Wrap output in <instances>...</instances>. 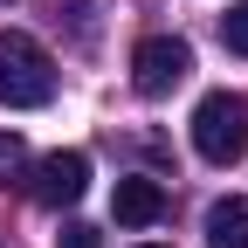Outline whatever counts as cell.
<instances>
[{
    "label": "cell",
    "instance_id": "8",
    "mask_svg": "<svg viewBox=\"0 0 248 248\" xmlns=\"http://www.w3.org/2000/svg\"><path fill=\"white\" fill-rule=\"evenodd\" d=\"M55 248H97V228H90V221H62Z\"/></svg>",
    "mask_w": 248,
    "mask_h": 248
},
{
    "label": "cell",
    "instance_id": "4",
    "mask_svg": "<svg viewBox=\"0 0 248 248\" xmlns=\"http://www.w3.org/2000/svg\"><path fill=\"white\" fill-rule=\"evenodd\" d=\"M83 186H90V152H48V159H35V172H28V200L76 207Z\"/></svg>",
    "mask_w": 248,
    "mask_h": 248
},
{
    "label": "cell",
    "instance_id": "1",
    "mask_svg": "<svg viewBox=\"0 0 248 248\" xmlns=\"http://www.w3.org/2000/svg\"><path fill=\"white\" fill-rule=\"evenodd\" d=\"M55 97V55L21 35V28H0V104L7 110H42Z\"/></svg>",
    "mask_w": 248,
    "mask_h": 248
},
{
    "label": "cell",
    "instance_id": "2",
    "mask_svg": "<svg viewBox=\"0 0 248 248\" xmlns=\"http://www.w3.org/2000/svg\"><path fill=\"white\" fill-rule=\"evenodd\" d=\"M193 152L207 166H234L248 159V97L241 90H207V97L193 104Z\"/></svg>",
    "mask_w": 248,
    "mask_h": 248
},
{
    "label": "cell",
    "instance_id": "10",
    "mask_svg": "<svg viewBox=\"0 0 248 248\" xmlns=\"http://www.w3.org/2000/svg\"><path fill=\"white\" fill-rule=\"evenodd\" d=\"M138 248H166V241H138Z\"/></svg>",
    "mask_w": 248,
    "mask_h": 248
},
{
    "label": "cell",
    "instance_id": "5",
    "mask_svg": "<svg viewBox=\"0 0 248 248\" xmlns=\"http://www.w3.org/2000/svg\"><path fill=\"white\" fill-rule=\"evenodd\" d=\"M110 214H117L124 228H152V221H166V186H159V179H117Z\"/></svg>",
    "mask_w": 248,
    "mask_h": 248
},
{
    "label": "cell",
    "instance_id": "9",
    "mask_svg": "<svg viewBox=\"0 0 248 248\" xmlns=\"http://www.w3.org/2000/svg\"><path fill=\"white\" fill-rule=\"evenodd\" d=\"M14 166H21V138H14V131H0V179H7Z\"/></svg>",
    "mask_w": 248,
    "mask_h": 248
},
{
    "label": "cell",
    "instance_id": "6",
    "mask_svg": "<svg viewBox=\"0 0 248 248\" xmlns=\"http://www.w3.org/2000/svg\"><path fill=\"white\" fill-rule=\"evenodd\" d=\"M200 228H207V248H248V200H241V193L214 200Z\"/></svg>",
    "mask_w": 248,
    "mask_h": 248
},
{
    "label": "cell",
    "instance_id": "7",
    "mask_svg": "<svg viewBox=\"0 0 248 248\" xmlns=\"http://www.w3.org/2000/svg\"><path fill=\"white\" fill-rule=\"evenodd\" d=\"M221 42H228L234 55H248V0H241V7H228V14H221Z\"/></svg>",
    "mask_w": 248,
    "mask_h": 248
},
{
    "label": "cell",
    "instance_id": "3",
    "mask_svg": "<svg viewBox=\"0 0 248 248\" xmlns=\"http://www.w3.org/2000/svg\"><path fill=\"white\" fill-rule=\"evenodd\" d=\"M186 69H193V48H186L179 35H145V42L131 48V83H138V97H166V90H179Z\"/></svg>",
    "mask_w": 248,
    "mask_h": 248
}]
</instances>
